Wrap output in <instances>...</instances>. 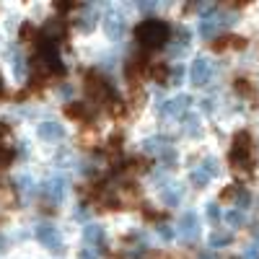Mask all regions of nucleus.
<instances>
[{"label":"nucleus","mask_w":259,"mask_h":259,"mask_svg":"<svg viewBox=\"0 0 259 259\" xmlns=\"http://www.w3.org/2000/svg\"><path fill=\"white\" fill-rule=\"evenodd\" d=\"M135 36H138V41L143 47L158 50V47H163L168 41L171 29H168V24H163V21H158V18H148V21H143V24L135 29Z\"/></svg>","instance_id":"1"},{"label":"nucleus","mask_w":259,"mask_h":259,"mask_svg":"<svg viewBox=\"0 0 259 259\" xmlns=\"http://www.w3.org/2000/svg\"><path fill=\"white\" fill-rule=\"evenodd\" d=\"M34 233H36L39 244L45 246V249H50L52 254H62V251H65V244H62L60 228H57L55 223H39Z\"/></svg>","instance_id":"2"},{"label":"nucleus","mask_w":259,"mask_h":259,"mask_svg":"<svg viewBox=\"0 0 259 259\" xmlns=\"http://www.w3.org/2000/svg\"><path fill=\"white\" fill-rule=\"evenodd\" d=\"M231 161L239 168H249L251 166V138L249 133H239L233 140V150H231Z\"/></svg>","instance_id":"3"},{"label":"nucleus","mask_w":259,"mask_h":259,"mask_svg":"<svg viewBox=\"0 0 259 259\" xmlns=\"http://www.w3.org/2000/svg\"><path fill=\"white\" fill-rule=\"evenodd\" d=\"M189 78H192V85H194V89H202V85H207L210 78H212V62H210L207 57L197 55V57H194V62H192Z\"/></svg>","instance_id":"4"},{"label":"nucleus","mask_w":259,"mask_h":259,"mask_svg":"<svg viewBox=\"0 0 259 259\" xmlns=\"http://www.w3.org/2000/svg\"><path fill=\"white\" fill-rule=\"evenodd\" d=\"M85 89H89V94H91L96 101H109V96H112V85L106 83L101 75H96V73L85 75Z\"/></svg>","instance_id":"5"},{"label":"nucleus","mask_w":259,"mask_h":259,"mask_svg":"<svg viewBox=\"0 0 259 259\" xmlns=\"http://www.w3.org/2000/svg\"><path fill=\"white\" fill-rule=\"evenodd\" d=\"M228 24H233V18H231V16H212V18H202V21H200V36L212 39L215 34H218L223 26H228Z\"/></svg>","instance_id":"6"},{"label":"nucleus","mask_w":259,"mask_h":259,"mask_svg":"<svg viewBox=\"0 0 259 259\" xmlns=\"http://www.w3.org/2000/svg\"><path fill=\"white\" fill-rule=\"evenodd\" d=\"M104 26H106V36H109L112 41H117V39H122L127 24H124V16L119 11H109L106 18H104Z\"/></svg>","instance_id":"7"},{"label":"nucleus","mask_w":259,"mask_h":259,"mask_svg":"<svg viewBox=\"0 0 259 259\" xmlns=\"http://www.w3.org/2000/svg\"><path fill=\"white\" fill-rule=\"evenodd\" d=\"M179 236L184 241H194L200 236V221H197V215H194L192 210L182 215V221H179Z\"/></svg>","instance_id":"8"},{"label":"nucleus","mask_w":259,"mask_h":259,"mask_svg":"<svg viewBox=\"0 0 259 259\" xmlns=\"http://www.w3.org/2000/svg\"><path fill=\"white\" fill-rule=\"evenodd\" d=\"M187 109H189V96H177V99H171V101H163L158 112H161L163 119H177Z\"/></svg>","instance_id":"9"},{"label":"nucleus","mask_w":259,"mask_h":259,"mask_svg":"<svg viewBox=\"0 0 259 259\" xmlns=\"http://www.w3.org/2000/svg\"><path fill=\"white\" fill-rule=\"evenodd\" d=\"M65 192H68V182H65L62 177H55V179H50L47 182V189H45V194H47V200L50 202H62L65 200Z\"/></svg>","instance_id":"10"},{"label":"nucleus","mask_w":259,"mask_h":259,"mask_svg":"<svg viewBox=\"0 0 259 259\" xmlns=\"http://www.w3.org/2000/svg\"><path fill=\"white\" fill-rule=\"evenodd\" d=\"M39 138L47 140V143H57L65 138V127L60 122H41L39 124Z\"/></svg>","instance_id":"11"},{"label":"nucleus","mask_w":259,"mask_h":259,"mask_svg":"<svg viewBox=\"0 0 259 259\" xmlns=\"http://www.w3.org/2000/svg\"><path fill=\"white\" fill-rule=\"evenodd\" d=\"M104 239H106V236H104V228H101V226H96V223H89V226L83 228V241L89 244L91 249L101 246V244H104Z\"/></svg>","instance_id":"12"},{"label":"nucleus","mask_w":259,"mask_h":259,"mask_svg":"<svg viewBox=\"0 0 259 259\" xmlns=\"http://www.w3.org/2000/svg\"><path fill=\"white\" fill-rule=\"evenodd\" d=\"M182 194H184V189H182V184H166V189L161 192V197H163V205H168V207H174V205H179L182 202Z\"/></svg>","instance_id":"13"},{"label":"nucleus","mask_w":259,"mask_h":259,"mask_svg":"<svg viewBox=\"0 0 259 259\" xmlns=\"http://www.w3.org/2000/svg\"><path fill=\"white\" fill-rule=\"evenodd\" d=\"M166 148H168V143L163 138H148V140H143V150H148V153H153V156H161Z\"/></svg>","instance_id":"14"},{"label":"nucleus","mask_w":259,"mask_h":259,"mask_svg":"<svg viewBox=\"0 0 259 259\" xmlns=\"http://www.w3.org/2000/svg\"><path fill=\"white\" fill-rule=\"evenodd\" d=\"M210 179H212V177L207 174L202 166H194V171H192V184H194V187H207Z\"/></svg>","instance_id":"15"},{"label":"nucleus","mask_w":259,"mask_h":259,"mask_svg":"<svg viewBox=\"0 0 259 259\" xmlns=\"http://www.w3.org/2000/svg\"><path fill=\"white\" fill-rule=\"evenodd\" d=\"M13 75H16L18 80L26 78V60L21 57V55H13Z\"/></svg>","instance_id":"16"},{"label":"nucleus","mask_w":259,"mask_h":259,"mask_svg":"<svg viewBox=\"0 0 259 259\" xmlns=\"http://www.w3.org/2000/svg\"><path fill=\"white\" fill-rule=\"evenodd\" d=\"M233 241V233H221V231H215L210 236V246H226Z\"/></svg>","instance_id":"17"},{"label":"nucleus","mask_w":259,"mask_h":259,"mask_svg":"<svg viewBox=\"0 0 259 259\" xmlns=\"http://www.w3.org/2000/svg\"><path fill=\"white\" fill-rule=\"evenodd\" d=\"M226 221L236 228V226H244V223H246V215H244V210H231V212L226 215Z\"/></svg>","instance_id":"18"},{"label":"nucleus","mask_w":259,"mask_h":259,"mask_svg":"<svg viewBox=\"0 0 259 259\" xmlns=\"http://www.w3.org/2000/svg\"><path fill=\"white\" fill-rule=\"evenodd\" d=\"M75 26H78L80 31H91V29L96 26V13H91V16H89V13H85V16H83V18L78 21V24H75Z\"/></svg>","instance_id":"19"},{"label":"nucleus","mask_w":259,"mask_h":259,"mask_svg":"<svg viewBox=\"0 0 259 259\" xmlns=\"http://www.w3.org/2000/svg\"><path fill=\"white\" fill-rule=\"evenodd\" d=\"M200 166H202V168L207 171V174H210L212 179H215V177H218V171H221V168H218V161H215L212 156H207V158H205V161H202Z\"/></svg>","instance_id":"20"},{"label":"nucleus","mask_w":259,"mask_h":259,"mask_svg":"<svg viewBox=\"0 0 259 259\" xmlns=\"http://www.w3.org/2000/svg\"><path fill=\"white\" fill-rule=\"evenodd\" d=\"M249 202H251V194H249L246 189H239V192H236V207H239V210L249 207Z\"/></svg>","instance_id":"21"},{"label":"nucleus","mask_w":259,"mask_h":259,"mask_svg":"<svg viewBox=\"0 0 259 259\" xmlns=\"http://www.w3.org/2000/svg\"><path fill=\"white\" fill-rule=\"evenodd\" d=\"M65 112H68V117H85V106L83 104H70V106H65Z\"/></svg>","instance_id":"22"},{"label":"nucleus","mask_w":259,"mask_h":259,"mask_svg":"<svg viewBox=\"0 0 259 259\" xmlns=\"http://www.w3.org/2000/svg\"><path fill=\"white\" fill-rule=\"evenodd\" d=\"M158 236H161V239L163 241H174V228H171V226H158Z\"/></svg>","instance_id":"23"},{"label":"nucleus","mask_w":259,"mask_h":259,"mask_svg":"<svg viewBox=\"0 0 259 259\" xmlns=\"http://www.w3.org/2000/svg\"><path fill=\"white\" fill-rule=\"evenodd\" d=\"M197 117H187V133L189 135H200V127H197Z\"/></svg>","instance_id":"24"},{"label":"nucleus","mask_w":259,"mask_h":259,"mask_svg":"<svg viewBox=\"0 0 259 259\" xmlns=\"http://www.w3.org/2000/svg\"><path fill=\"white\" fill-rule=\"evenodd\" d=\"M207 218H210V221H218V218H221V210H218V205H215V202L207 205Z\"/></svg>","instance_id":"25"},{"label":"nucleus","mask_w":259,"mask_h":259,"mask_svg":"<svg viewBox=\"0 0 259 259\" xmlns=\"http://www.w3.org/2000/svg\"><path fill=\"white\" fill-rule=\"evenodd\" d=\"M80 259H99V249H91V246H85L80 251Z\"/></svg>","instance_id":"26"},{"label":"nucleus","mask_w":259,"mask_h":259,"mask_svg":"<svg viewBox=\"0 0 259 259\" xmlns=\"http://www.w3.org/2000/svg\"><path fill=\"white\" fill-rule=\"evenodd\" d=\"M179 80H182V68H179V65H177V68L171 70V75H168V83H174V85H177Z\"/></svg>","instance_id":"27"},{"label":"nucleus","mask_w":259,"mask_h":259,"mask_svg":"<svg viewBox=\"0 0 259 259\" xmlns=\"http://www.w3.org/2000/svg\"><path fill=\"white\" fill-rule=\"evenodd\" d=\"M241 259H259V249H256V246H251V249H246Z\"/></svg>","instance_id":"28"},{"label":"nucleus","mask_w":259,"mask_h":259,"mask_svg":"<svg viewBox=\"0 0 259 259\" xmlns=\"http://www.w3.org/2000/svg\"><path fill=\"white\" fill-rule=\"evenodd\" d=\"M197 259H218V256H215V254H212V251H202V254H200V256H197Z\"/></svg>","instance_id":"29"},{"label":"nucleus","mask_w":259,"mask_h":259,"mask_svg":"<svg viewBox=\"0 0 259 259\" xmlns=\"http://www.w3.org/2000/svg\"><path fill=\"white\" fill-rule=\"evenodd\" d=\"M256 249H259V233H256Z\"/></svg>","instance_id":"30"}]
</instances>
